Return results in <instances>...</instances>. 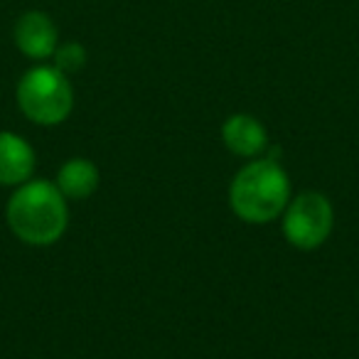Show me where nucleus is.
<instances>
[{
  "instance_id": "8",
  "label": "nucleus",
  "mask_w": 359,
  "mask_h": 359,
  "mask_svg": "<svg viewBox=\"0 0 359 359\" xmlns=\"http://www.w3.org/2000/svg\"><path fill=\"white\" fill-rule=\"evenodd\" d=\"M55 185L69 200H84V197L94 195L99 187V170L91 160L74 158L60 168Z\"/></svg>"
},
{
  "instance_id": "1",
  "label": "nucleus",
  "mask_w": 359,
  "mask_h": 359,
  "mask_svg": "<svg viewBox=\"0 0 359 359\" xmlns=\"http://www.w3.org/2000/svg\"><path fill=\"white\" fill-rule=\"evenodd\" d=\"M67 212L65 195L55 182L32 180L22 182L8 202V224L13 234L30 246H50L65 234Z\"/></svg>"
},
{
  "instance_id": "5",
  "label": "nucleus",
  "mask_w": 359,
  "mask_h": 359,
  "mask_svg": "<svg viewBox=\"0 0 359 359\" xmlns=\"http://www.w3.org/2000/svg\"><path fill=\"white\" fill-rule=\"evenodd\" d=\"M15 45L30 60H47L60 47V32L47 13L30 11L15 22Z\"/></svg>"
},
{
  "instance_id": "2",
  "label": "nucleus",
  "mask_w": 359,
  "mask_h": 359,
  "mask_svg": "<svg viewBox=\"0 0 359 359\" xmlns=\"http://www.w3.org/2000/svg\"><path fill=\"white\" fill-rule=\"evenodd\" d=\"M290 202V180L273 160H254L236 172L229 187V205L249 224L273 222Z\"/></svg>"
},
{
  "instance_id": "9",
  "label": "nucleus",
  "mask_w": 359,
  "mask_h": 359,
  "mask_svg": "<svg viewBox=\"0 0 359 359\" xmlns=\"http://www.w3.org/2000/svg\"><path fill=\"white\" fill-rule=\"evenodd\" d=\"M55 67L62 74H72V72H79L86 65V50L79 42H65L55 50Z\"/></svg>"
},
{
  "instance_id": "4",
  "label": "nucleus",
  "mask_w": 359,
  "mask_h": 359,
  "mask_svg": "<svg viewBox=\"0 0 359 359\" xmlns=\"http://www.w3.org/2000/svg\"><path fill=\"white\" fill-rule=\"evenodd\" d=\"M283 215V234L290 246L313 251L327 241L332 231L334 212L332 205L320 192H303L288 202Z\"/></svg>"
},
{
  "instance_id": "6",
  "label": "nucleus",
  "mask_w": 359,
  "mask_h": 359,
  "mask_svg": "<svg viewBox=\"0 0 359 359\" xmlns=\"http://www.w3.org/2000/svg\"><path fill=\"white\" fill-rule=\"evenodd\" d=\"M35 170V150L15 133H0V185H22Z\"/></svg>"
},
{
  "instance_id": "3",
  "label": "nucleus",
  "mask_w": 359,
  "mask_h": 359,
  "mask_svg": "<svg viewBox=\"0 0 359 359\" xmlns=\"http://www.w3.org/2000/svg\"><path fill=\"white\" fill-rule=\"evenodd\" d=\"M18 106L40 126H57L72 114L74 94L67 74L57 67H32L18 81Z\"/></svg>"
},
{
  "instance_id": "7",
  "label": "nucleus",
  "mask_w": 359,
  "mask_h": 359,
  "mask_svg": "<svg viewBox=\"0 0 359 359\" xmlns=\"http://www.w3.org/2000/svg\"><path fill=\"white\" fill-rule=\"evenodd\" d=\"M222 140L234 155L254 158L269 145V133L259 118L249 114H236L229 116L222 126Z\"/></svg>"
}]
</instances>
